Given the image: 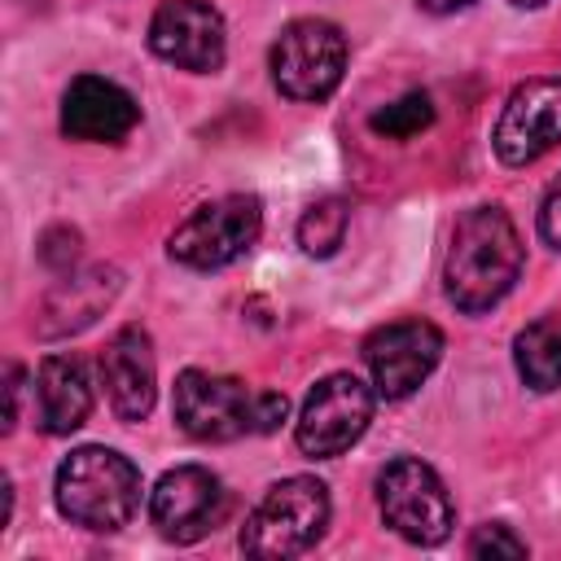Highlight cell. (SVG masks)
I'll use <instances>...</instances> for the list:
<instances>
[{"mask_svg":"<svg viewBox=\"0 0 561 561\" xmlns=\"http://www.w3.org/2000/svg\"><path fill=\"white\" fill-rule=\"evenodd\" d=\"M364 359L381 399H408L443 359V333L430 320H394L368 333Z\"/></svg>","mask_w":561,"mask_h":561,"instance_id":"cell-10","label":"cell"},{"mask_svg":"<svg viewBox=\"0 0 561 561\" xmlns=\"http://www.w3.org/2000/svg\"><path fill=\"white\" fill-rule=\"evenodd\" d=\"M329 526V486L320 478L294 473L267 486L241 526V548L250 557H298L316 548Z\"/></svg>","mask_w":561,"mask_h":561,"instance_id":"cell-3","label":"cell"},{"mask_svg":"<svg viewBox=\"0 0 561 561\" xmlns=\"http://www.w3.org/2000/svg\"><path fill=\"white\" fill-rule=\"evenodd\" d=\"M430 123H434V105H430L425 92H408V96L381 105V110L368 118V127H373L377 136H386V140H412V136H421Z\"/></svg>","mask_w":561,"mask_h":561,"instance_id":"cell-19","label":"cell"},{"mask_svg":"<svg viewBox=\"0 0 561 561\" xmlns=\"http://www.w3.org/2000/svg\"><path fill=\"white\" fill-rule=\"evenodd\" d=\"M92 412V381L79 355H48L35 377V416L44 434H70Z\"/></svg>","mask_w":561,"mask_h":561,"instance_id":"cell-16","label":"cell"},{"mask_svg":"<svg viewBox=\"0 0 561 561\" xmlns=\"http://www.w3.org/2000/svg\"><path fill=\"white\" fill-rule=\"evenodd\" d=\"M373 390L355 377V373H329L311 386L302 412H298V425H294V438H298V451L311 456V460H333L342 456L346 447H355L373 421Z\"/></svg>","mask_w":561,"mask_h":561,"instance_id":"cell-8","label":"cell"},{"mask_svg":"<svg viewBox=\"0 0 561 561\" xmlns=\"http://www.w3.org/2000/svg\"><path fill=\"white\" fill-rule=\"evenodd\" d=\"M149 48L193 75H215L228 53L224 13L210 0H167L149 22Z\"/></svg>","mask_w":561,"mask_h":561,"instance_id":"cell-12","label":"cell"},{"mask_svg":"<svg viewBox=\"0 0 561 561\" xmlns=\"http://www.w3.org/2000/svg\"><path fill=\"white\" fill-rule=\"evenodd\" d=\"M259 399H263V390H250L237 377L184 368L175 377V390H171V412L188 438L232 443L241 434H263L259 430Z\"/></svg>","mask_w":561,"mask_h":561,"instance_id":"cell-5","label":"cell"},{"mask_svg":"<svg viewBox=\"0 0 561 561\" xmlns=\"http://www.w3.org/2000/svg\"><path fill=\"white\" fill-rule=\"evenodd\" d=\"M513 364L530 390H539V394L557 390L561 386V320H552V316L530 320L513 337Z\"/></svg>","mask_w":561,"mask_h":561,"instance_id":"cell-17","label":"cell"},{"mask_svg":"<svg viewBox=\"0 0 561 561\" xmlns=\"http://www.w3.org/2000/svg\"><path fill=\"white\" fill-rule=\"evenodd\" d=\"M57 508L83 530H123L140 508V469L114 447H79L57 465Z\"/></svg>","mask_w":561,"mask_h":561,"instance_id":"cell-2","label":"cell"},{"mask_svg":"<svg viewBox=\"0 0 561 561\" xmlns=\"http://www.w3.org/2000/svg\"><path fill=\"white\" fill-rule=\"evenodd\" d=\"M469 557H526V539H517L504 522H486L469 535Z\"/></svg>","mask_w":561,"mask_h":561,"instance_id":"cell-20","label":"cell"},{"mask_svg":"<svg viewBox=\"0 0 561 561\" xmlns=\"http://www.w3.org/2000/svg\"><path fill=\"white\" fill-rule=\"evenodd\" d=\"M508 4H517V9H539V4H548V0H508Z\"/></svg>","mask_w":561,"mask_h":561,"instance_id":"cell-25","label":"cell"},{"mask_svg":"<svg viewBox=\"0 0 561 561\" xmlns=\"http://www.w3.org/2000/svg\"><path fill=\"white\" fill-rule=\"evenodd\" d=\"M118 285H123L118 267H88V272L57 280L39 307V337H66V333L88 329L114 302Z\"/></svg>","mask_w":561,"mask_h":561,"instance_id":"cell-15","label":"cell"},{"mask_svg":"<svg viewBox=\"0 0 561 561\" xmlns=\"http://www.w3.org/2000/svg\"><path fill=\"white\" fill-rule=\"evenodd\" d=\"M346 75V35L324 18L289 22L272 44V83L289 101H329Z\"/></svg>","mask_w":561,"mask_h":561,"instance_id":"cell-6","label":"cell"},{"mask_svg":"<svg viewBox=\"0 0 561 561\" xmlns=\"http://www.w3.org/2000/svg\"><path fill=\"white\" fill-rule=\"evenodd\" d=\"M522 237L500 206H473L456 219L447 263H443V289L456 311L482 316L491 311L522 276Z\"/></svg>","mask_w":561,"mask_h":561,"instance_id":"cell-1","label":"cell"},{"mask_svg":"<svg viewBox=\"0 0 561 561\" xmlns=\"http://www.w3.org/2000/svg\"><path fill=\"white\" fill-rule=\"evenodd\" d=\"M425 13H456V9H465V4H473V0H416Z\"/></svg>","mask_w":561,"mask_h":561,"instance_id":"cell-24","label":"cell"},{"mask_svg":"<svg viewBox=\"0 0 561 561\" xmlns=\"http://www.w3.org/2000/svg\"><path fill=\"white\" fill-rule=\"evenodd\" d=\"M377 504H381L386 526L394 535H403L408 543H421V548L443 543L451 535V522H456V508H451L443 478L416 456H394L377 473Z\"/></svg>","mask_w":561,"mask_h":561,"instance_id":"cell-7","label":"cell"},{"mask_svg":"<svg viewBox=\"0 0 561 561\" xmlns=\"http://www.w3.org/2000/svg\"><path fill=\"white\" fill-rule=\"evenodd\" d=\"M346 224H351V210L342 197H320L302 210L298 219V245L311 254V259H329L337 254L342 237H346Z\"/></svg>","mask_w":561,"mask_h":561,"instance_id":"cell-18","label":"cell"},{"mask_svg":"<svg viewBox=\"0 0 561 561\" xmlns=\"http://www.w3.org/2000/svg\"><path fill=\"white\" fill-rule=\"evenodd\" d=\"M504 167H530L561 145V75H535L517 83L491 131Z\"/></svg>","mask_w":561,"mask_h":561,"instance_id":"cell-9","label":"cell"},{"mask_svg":"<svg viewBox=\"0 0 561 561\" xmlns=\"http://www.w3.org/2000/svg\"><path fill=\"white\" fill-rule=\"evenodd\" d=\"M263 232V202L254 193H228L202 202L167 241V254L184 267L210 272L237 263Z\"/></svg>","mask_w":561,"mask_h":561,"instance_id":"cell-4","label":"cell"},{"mask_svg":"<svg viewBox=\"0 0 561 561\" xmlns=\"http://www.w3.org/2000/svg\"><path fill=\"white\" fill-rule=\"evenodd\" d=\"M224 508H228L224 482L202 465L167 469L149 495V517H153L158 535L171 543H197L202 535H210L224 522Z\"/></svg>","mask_w":561,"mask_h":561,"instance_id":"cell-11","label":"cell"},{"mask_svg":"<svg viewBox=\"0 0 561 561\" xmlns=\"http://www.w3.org/2000/svg\"><path fill=\"white\" fill-rule=\"evenodd\" d=\"M39 259L48 263V267H70L75 259H79V232L75 228H48L44 232V241H39Z\"/></svg>","mask_w":561,"mask_h":561,"instance_id":"cell-21","label":"cell"},{"mask_svg":"<svg viewBox=\"0 0 561 561\" xmlns=\"http://www.w3.org/2000/svg\"><path fill=\"white\" fill-rule=\"evenodd\" d=\"M4 394H9V408H4V434L18 425V412H22V368L9 364L4 368Z\"/></svg>","mask_w":561,"mask_h":561,"instance_id":"cell-23","label":"cell"},{"mask_svg":"<svg viewBox=\"0 0 561 561\" xmlns=\"http://www.w3.org/2000/svg\"><path fill=\"white\" fill-rule=\"evenodd\" d=\"M539 237H543L552 250H561V175L548 184V193H543V202H539Z\"/></svg>","mask_w":561,"mask_h":561,"instance_id":"cell-22","label":"cell"},{"mask_svg":"<svg viewBox=\"0 0 561 561\" xmlns=\"http://www.w3.org/2000/svg\"><path fill=\"white\" fill-rule=\"evenodd\" d=\"M101 381L110 394V408L118 421L136 425L153 412L158 394V364H153V342L140 324H123L105 351H101Z\"/></svg>","mask_w":561,"mask_h":561,"instance_id":"cell-13","label":"cell"},{"mask_svg":"<svg viewBox=\"0 0 561 561\" xmlns=\"http://www.w3.org/2000/svg\"><path fill=\"white\" fill-rule=\"evenodd\" d=\"M140 123L136 96L101 75H79L66 96H61V131L70 140H92V145H114Z\"/></svg>","mask_w":561,"mask_h":561,"instance_id":"cell-14","label":"cell"}]
</instances>
